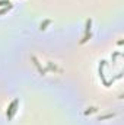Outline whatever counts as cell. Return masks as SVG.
I'll list each match as a JSON object with an SVG mask.
<instances>
[{
  "instance_id": "obj_1",
  "label": "cell",
  "mask_w": 124,
  "mask_h": 125,
  "mask_svg": "<svg viewBox=\"0 0 124 125\" xmlns=\"http://www.w3.org/2000/svg\"><path fill=\"white\" fill-rule=\"evenodd\" d=\"M16 105H18V99L12 102V105H10V108H9V111H7V118H12V115L15 114V108H16Z\"/></svg>"
},
{
  "instance_id": "obj_2",
  "label": "cell",
  "mask_w": 124,
  "mask_h": 125,
  "mask_svg": "<svg viewBox=\"0 0 124 125\" xmlns=\"http://www.w3.org/2000/svg\"><path fill=\"white\" fill-rule=\"evenodd\" d=\"M0 6H10V1L9 0H0Z\"/></svg>"
},
{
  "instance_id": "obj_3",
  "label": "cell",
  "mask_w": 124,
  "mask_h": 125,
  "mask_svg": "<svg viewBox=\"0 0 124 125\" xmlns=\"http://www.w3.org/2000/svg\"><path fill=\"white\" fill-rule=\"evenodd\" d=\"M10 7H12V4H10V6H6V7H3V9H0V15H3V13H6V12H7V10L10 9Z\"/></svg>"
}]
</instances>
